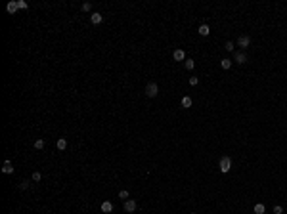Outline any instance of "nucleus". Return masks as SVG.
Returning <instances> with one entry per match:
<instances>
[{"mask_svg": "<svg viewBox=\"0 0 287 214\" xmlns=\"http://www.w3.org/2000/svg\"><path fill=\"white\" fill-rule=\"evenodd\" d=\"M218 168H220V172L228 174V172L232 170V159H230L228 155H224V157L220 159V163H218Z\"/></svg>", "mask_w": 287, "mask_h": 214, "instance_id": "obj_1", "label": "nucleus"}, {"mask_svg": "<svg viewBox=\"0 0 287 214\" xmlns=\"http://www.w3.org/2000/svg\"><path fill=\"white\" fill-rule=\"evenodd\" d=\"M157 94H159V86H157V82H149L147 86H145V96H147V98H155Z\"/></svg>", "mask_w": 287, "mask_h": 214, "instance_id": "obj_2", "label": "nucleus"}, {"mask_svg": "<svg viewBox=\"0 0 287 214\" xmlns=\"http://www.w3.org/2000/svg\"><path fill=\"white\" fill-rule=\"evenodd\" d=\"M249 44H251V38H249L247 35H243V36H239V38H237V46H241V50L249 48Z\"/></svg>", "mask_w": 287, "mask_h": 214, "instance_id": "obj_3", "label": "nucleus"}, {"mask_svg": "<svg viewBox=\"0 0 287 214\" xmlns=\"http://www.w3.org/2000/svg\"><path fill=\"white\" fill-rule=\"evenodd\" d=\"M136 207H138V205H136L134 199H127V201H124V210H127V212H134Z\"/></svg>", "mask_w": 287, "mask_h": 214, "instance_id": "obj_4", "label": "nucleus"}, {"mask_svg": "<svg viewBox=\"0 0 287 214\" xmlns=\"http://www.w3.org/2000/svg\"><path fill=\"white\" fill-rule=\"evenodd\" d=\"M172 58H174V61H186V52L184 50H174V54H172Z\"/></svg>", "mask_w": 287, "mask_h": 214, "instance_id": "obj_5", "label": "nucleus"}, {"mask_svg": "<svg viewBox=\"0 0 287 214\" xmlns=\"http://www.w3.org/2000/svg\"><path fill=\"white\" fill-rule=\"evenodd\" d=\"M90 21L94 23V25H100V23L103 21V15H102V14H98V12H94V14L90 15Z\"/></svg>", "mask_w": 287, "mask_h": 214, "instance_id": "obj_6", "label": "nucleus"}, {"mask_svg": "<svg viewBox=\"0 0 287 214\" xmlns=\"http://www.w3.org/2000/svg\"><path fill=\"white\" fill-rule=\"evenodd\" d=\"M100 208H102V212H103V214H109V212L113 210V203H111V201H103Z\"/></svg>", "mask_w": 287, "mask_h": 214, "instance_id": "obj_7", "label": "nucleus"}, {"mask_svg": "<svg viewBox=\"0 0 287 214\" xmlns=\"http://www.w3.org/2000/svg\"><path fill=\"white\" fill-rule=\"evenodd\" d=\"M6 10H8V14H15V12L19 10V8H17V0H12V2H8Z\"/></svg>", "mask_w": 287, "mask_h": 214, "instance_id": "obj_8", "label": "nucleus"}, {"mask_svg": "<svg viewBox=\"0 0 287 214\" xmlns=\"http://www.w3.org/2000/svg\"><path fill=\"white\" fill-rule=\"evenodd\" d=\"M2 172H4V174H14V166H12V163H10V161H4Z\"/></svg>", "mask_w": 287, "mask_h": 214, "instance_id": "obj_9", "label": "nucleus"}, {"mask_svg": "<svg viewBox=\"0 0 287 214\" xmlns=\"http://www.w3.org/2000/svg\"><path fill=\"white\" fill-rule=\"evenodd\" d=\"M180 103H182V109H189V107H192V103H193V102H192V98H189V96H184Z\"/></svg>", "mask_w": 287, "mask_h": 214, "instance_id": "obj_10", "label": "nucleus"}, {"mask_svg": "<svg viewBox=\"0 0 287 214\" xmlns=\"http://www.w3.org/2000/svg\"><path fill=\"white\" fill-rule=\"evenodd\" d=\"M234 58H236V61L239 63V65H241V63H245V61H247V55H245L243 52H236V55H234Z\"/></svg>", "mask_w": 287, "mask_h": 214, "instance_id": "obj_11", "label": "nucleus"}, {"mask_svg": "<svg viewBox=\"0 0 287 214\" xmlns=\"http://www.w3.org/2000/svg\"><path fill=\"white\" fill-rule=\"evenodd\" d=\"M197 33H199L201 36H209V33H211V27H209V25H205V23H203V25L199 27V31H197Z\"/></svg>", "mask_w": 287, "mask_h": 214, "instance_id": "obj_12", "label": "nucleus"}, {"mask_svg": "<svg viewBox=\"0 0 287 214\" xmlns=\"http://www.w3.org/2000/svg\"><path fill=\"white\" fill-rule=\"evenodd\" d=\"M220 67H222V69H224V71H228L230 67H232V59L224 58V59H222V61H220Z\"/></svg>", "mask_w": 287, "mask_h": 214, "instance_id": "obj_13", "label": "nucleus"}, {"mask_svg": "<svg viewBox=\"0 0 287 214\" xmlns=\"http://www.w3.org/2000/svg\"><path fill=\"white\" fill-rule=\"evenodd\" d=\"M253 210H254V214H264L266 207H264L262 203H257V205H254V208H253Z\"/></svg>", "mask_w": 287, "mask_h": 214, "instance_id": "obj_14", "label": "nucleus"}, {"mask_svg": "<svg viewBox=\"0 0 287 214\" xmlns=\"http://www.w3.org/2000/svg\"><path fill=\"white\" fill-rule=\"evenodd\" d=\"M58 149H59V151L67 149V140L65 138H58Z\"/></svg>", "mask_w": 287, "mask_h": 214, "instance_id": "obj_15", "label": "nucleus"}, {"mask_svg": "<svg viewBox=\"0 0 287 214\" xmlns=\"http://www.w3.org/2000/svg\"><path fill=\"white\" fill-rule=\"evenodd\" d=\"M184 67H186L188 71H192L193 67H195V61H193V59H186V61H184Z\"/></svg>", "mask_w": 287, "mask_h": 214, "instance_id": "obj_16", "label": "nucleus"}, {"mask_svg": "<svg viewBox=\"0 0 287 214\" xmlns=\"http://www.w3.org/2000/svg\"><path fill=\"white\" fill-rule=\"evenodd\" d=\"M119 197L127 201V199H128V191H127V189H121V191H119Z\"/></svg>", "mask_w": 287, "mask_h": 214, "instance_id": "obj_17", "label": "nucleus"}, {"mask_svg": "<svg viewBox=\"0 0 287 214\" xmlns=\"http://www.w3.org/2000/svg\"><path fill=\"white\" fill-rule=\"evenodd\" d=\"M80 8H82V12H90V10H92V4H90V2H84Z\"/></svg>", "mask_w": 287, "mask_h": 214, "instance_id": "obj_18", "label": "nucleus"}, {"mask_svg": "<svg viewBox=\"0 0 287 214\" xmlns=\"http://www.w3.org/2000/svg\"><path fill=\"white\" fill-rule=\"evenodd\" d=\"M44 147V140H36L35 142V149H42Z\"/></svg>", "mask_w": 287, "mask_h": 214, "instance_id": "obj_19", "label": "nucleus"}, {"mask_svg": "<svg viewBox=\"0 0 287 214\" xmlns=\"http://www.w3.org/2000/svg\"><path fill=\"white\" fill-rule=\"evenodd\" d=\"M27 187H29V182H27V180H21V182H19V189H27Z\"/></svg>", "mask_w": 287, "mask_h": 214, "instance_id": "obj_20", "label": "nucleus"}, {"mask_svg": "<svg viewBox=\"0 0 287 214\" xmlns=\"http://www.w3.org/2000/svg\"><path fill=\"white\" fill-rule=\"evenodd\" d=\"M17 8H19V10H27V2H23V0H17Z\"/></svg>", "mask_w": 287, "mask_h": 214, "instance_id": "obj_21", "label": "nucleus"}, {"mask_svg": "<svg viewBox=\"0 0 287 214\" xmlns=\"http://www.w3.org/2000/svg\"><path fill=\"white\" fill-rule=\"evenodd\" d=\"M224 48H226L228 52H234V42H230V40H228V42L224 44Z\"/></svg>", "mask_w": 287, "mask_h": 214, "instance_id": "obj_22", "label": "nucleus"}, {"mask_svg": "<svg viewBox=\"0 0 287 214\" xmlns=\"http://www.w3.org/2000/svg\"><path fill=\"white\" fill-rule=\"evenodd\" d=\"M33 180L35 182H40V180H42V174H40V172H33Z\"/></svg>", "mask_w": 287, "mask_h": 214, "instance_id": "obj_23", "label": "nucleus"}, {"mask_svg": "<svg viewBox=\"0 0 287 214\" xmlns=\"http://www.w3.org/2000/svg\"><path fill=\"white\" fill-rule=\"evenodd\" d=\"M189 84H192V86H197V84H199V79H197V76H192V79H189Z\"/></svg>", "mask_w": 287, "mask_h": 214, "instance_id": "obj_24", "label": "nucleus"}, {"mask_svg": "<svg viewBox=\"0 0 287 214\" xmlns=\"http://www.w3.org/2000/svg\"><path fill=\"white\" fill-rule=\"evenodd\" d=\"M274 214H283V207H280V205L274 207Z\"/></svg>", "mask_w": 287, "mask_h": 214, "instance_id": "obj_25", "label": "nucleus"}, {"mask_svg": "<svg viewBox=\"0 0 287 214\" xmlns=\"http://www.w3.org/2000/svg\"><path fill=\"white\" fill-rule=\"evenodd\" d=\"M192 214H195V212H192Z\"/></svg>", "mask_w": 287, "mask_h": 214, "instance_id": "obj_26", "label": "nucleus"}]
</instances>
